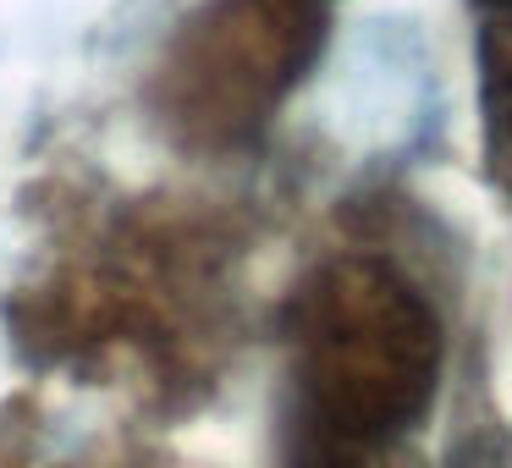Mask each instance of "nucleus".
Here are the masks:
<instances>
[{"label": "nucleus", "instance_id": "obj_2", "mask_svg": "<svg viewBox=\"0 0 512 468\" xmlns=\"http://www.w3.org/2000/svg\"><path fill=\"white\" fill-rule=\"evenodd\" d=\"M320 45V0H204L160 61L155 111L193 149L243 144L309 78Z\"/></svg>", "mask_w": 512, "mask_h": 468}, {"label": "nucleus", "instance_id": "obj_4", "mask_svg": "<svg viewBox=\"0 0 512 468\" xmlns=\"http://www.w3.org/2000/svg\"><path fill=\"white\" fill-rule=\"evenodd\" d=\"M479 6H485L490 17H512V0H479Z\"/></svg>", "mask_w": 512, "mask_h": 468}, {"label": "nucleus", "instance_id": "obj_1", "mask_svg": "<svg viewBox=\"0 0 512 468\" xmlns=\"http://www.w3.org/2000/svg\"><path fill=\"white\" fill-rule=\"evenodd\" d=\"M446 336L430 298L386 259H336L292 303L298 435L380 452L441 386Z\"/></svg>", "mask_w": 512, "mask_h": 468}, {"label": "nucleus", "instance_id": "obj_3", "mask_svg": "<svg viewBox=\"0 0 512 468\" xmlns=\"http://www.w3.org/2000/svg\"><path fill=\"white\" fill-rule=\"evenodd\" d=\"M479 144L490 182L512 193V17H490L479 39Z\"/></svg>", "mask_w": 512, "mask_h": 468}]
</instances>
